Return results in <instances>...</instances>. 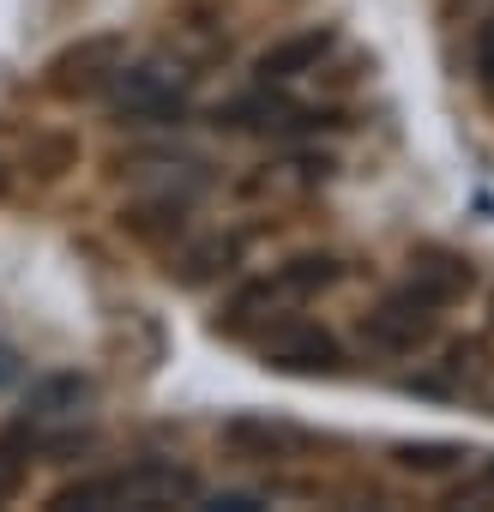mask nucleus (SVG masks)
Listing matches in <instances>:
<instances>
[{"mask_svg": "<svg viewBox=\"0 0 494 512\" xmlns=\"http://www.w3.org/2000/svg\"><path fill=\"white\" fill-rule=\"evenodd\" d=\"M121 61H127L121 37H85L49 61V91L55 97H103L109 79L121 73Z\"/></svg>", "mask_w": 494, "mask_h": 512, "instance_id": "6", "label": "nucleus"}, {"mask_svg": "<svg viewBox=\"0 0 494 512\" xmlns=\"http://www.w3.org/2000/svg\"><path fill=\"white\" fill-rule=\"evenodd\" d=\"M169 494H193V482L181 470H163V464H139V470H109V476H85V482H67L55 494V506H157Z\"/></svg>", "mask_w": 494, "mask_h": 512, "instance_id": "5", "label": "nucleus"}, {"mask_svg": "<svg viewBox=\"0 0 494 512\" xmlns=\"http://www.w3.org/2000/svg\"><path fill=\"white\" fill-rule=\"evenodd\" d=\"M398 464H404V470H422V476H434V470H452V464H464V452H458V446H398Z\"/></svg>", "mask_w": 494, "mask_h": 512, "instance_id": "14", "label": "nucleus"}, {"mask_svg": "<svg viewBox=\"0 0 494 512\" xmlns=\"http://www.w3.org/2000/svg\"><path fill=\"white\" fill-rule=\"evenodd\" d=\"M260 362L278 368V374H296V380H320V374H344V344L320 326V320H272L266 338H260Z\"/></svg>", "mask_w": 494, "mask_h": 512, "instance_id": "4", "label": "nucleus"}, {"mask_svg": "<svg viewBox=\"0 0 494 512\" xmlns=\"http://www.w3.org/2000/svg\"><path fill=\"white\" fill-rule=\"evenodd\" d=\"M217 121L247 127V133H308V127H320V115L302 109V103H278V97L266 103V85H260V97H241V103L217 109Z\"/></svg>", "mask_w": 494, "mask_h": 512, "instance_id": "9", "label": "nucleus"}, {"mask_svg": "<svg viewBox=\"0 0 494 512\" xmlns=\"http://www.w3.org/2000/svg\"><path fill=\"white\" fill-rule=\"evenodd\" d=\"M223 440L247 458H302L308 452V434L290 428V422H260V416H241L223 428Z\"/></svg>", "mask_w": 494, "mask_h": 512, "instance_id": "10", "label": "nucleus"}, {"mask_svg": "<svg viewBox=\"0 0 494 512\" xmlns=\"http://www.w3.org/2000/svg\"><path fill=\"white\" fill-rule=\"evenodd\" d=\"M0 199H7V163H0Z\"/></svg>", "mask_w": 494, "mask_h": 512, "instance_id": "16", "label": "nucleus"}, {"mask_svg": "<svg viewBox=\"0 0 494 512\" xmlns=\"http://www.w3.org/2000/svg\"><path fill=\"white\" fill-rule=\"evenodd\" d=\"M326 55H332V31H296V37H278L272 49H260L254 79L260 85H290L302 73H320Z\"/></svg>", "mask_w": 494, "mask_h": 512, "instance_id": "8", "label": "nucleus"}, {"mask_svg": "<svg viewBox=\"0 0 494 512\" xmlns=\"http://www.w3.org/2000/svg\"><path fill=\"white\" fill-rule=\"evenodd\" d=\"M470 290V266L464 260H410V278L398 290H386L368 314H362V344H374L380 356H416L434 344L440 314Z\"/></svg>", "mask_w": 494, "mask_h": 512, "instance_id": "1", "label": "nucleus"}, {"mask_svg": "<svg viewBox=\"0 0 494 512\" xmlns=\"http://www.w3.org/2000/svg\"><path fill=\"white\" fill-rule=\"evenodd\" d=\"M109 109L115 121H133V127H163V121H181L187 103H193V79L187 67L163 61V55H145V61H121V73L109 79Z\"/></svg>", "mask_w": 494, "mask_h": 512, "instance_id": "3", "label": "nucleus"}, {"mask_svg": "<svg viewBox=\"0 0 494 512\" xmlns=\"http://www.w3.org/2000/svg\"><path fill=\"white\" fill-rule=\"evenodd\" d=\"M344 278V266L332 260V253H296V260H278L272 272H254L247 284L229 290L223 314H217V332L229 338H247V332H266L272 320L308 308L320 290H332Z\"/></svg>", "mask_w": 494, "mask_h": 512, "instance_id": "2", "label": "nucleus"}, {"mask_svg": "<svg viewBox=\"0 0 494 512\" xmlns=\"http://www.w3.org/2000/svg\"><path fill=\"white\" fill-rule=\"evenodd\" d=\"M470 73H476V91L494 103V19H482L470 37Z\"/></svg>", "mask_w": 494, "mask_h": 512, "instance_id": "13", "label": "nucleus"}, {"mask_svg": "<svg viewBox=\"0 0 494 512\" xmlns=\"http://www.w3.org/2000/svg\"><path fill=\"white\" fill-rule=\"evenodd\" d=\"M85 404H91V380H85V374H49L43 386H31L19 428H25L31 440H49V434H61V428H79Z\"/></svg>", "mask_w": 494, "mask_h": 512, "instance_id": "7", "label": "nucleus"}, {"mask_svg": "<svg viewBox=\"0 0 494 512\" xmlns=\"http://www.w3.org/2000/svg\"><path fill=\"white\" fill-rule=\"evenodd\" d=\"M31 452H37V440H31L25 428H13L7 440H0V506H7V500L25 488V476H31Z\"/></svg>", "mask_w": 494, "mask_h": 512, "instance_id": "12", "label": "nucleus"}, {"mask_svg": "<svg viewBox=\"0 0 494 512\" xmlns=\"http://www.w3.org/2000/svg\"><path fill=\"white\" fill-rule=\"evenodd\" d=\"M19 368H25V362H19V350H13V344H0V392L19 380Z\"/></svg>", "mask_w": 494, "mask_h": 512, "instance_id": "15", "label": "nucleus"}, {"mask_svg": "<svg viewBox=\"0 0 494 512\" xmlns=\"http://www.w3.org/2000/svg\"><path fill=\"white\" fill-rule=\"evenodd\" d=\"M235 266H241V235H205V241H193L175 260V278L181 284H205V278L235 272Z\"/></svg>", "mask_w": 494, "mask_h": 512, "instance_id": "11", "label": "nucleus"}]
</instances>
